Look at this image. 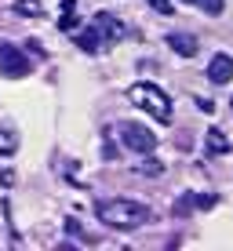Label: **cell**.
Returning <instances> with one entry per match:
<instances>
[{"instance_id":"obj_1","label":"cell","mask_w":233,"mask_h":251,"mask_svg":"<svg viewBox=\"0 0 233 251\" xmlns=\"http://www.w3.org/2000/svg\"><path fill=\"white\" fill-rule=\"evenodd\" d=\"M95 215L99 222H106L109 229H139L153 219V211L139 201H124V197H109V201L95 204Z\"/></svg>"},{"instance_id":"obj_2","label":"cell","mask_w":233,"mask_h":251,"mask_svg":"<svg viewBox=\"0 0 233 251\" xmlns=\"http://www.w3.org/2000/svg\"><path fill=\"white\" fill-rule=\"evenodd\" d=\"M128 102L146 109V113H150L153 120H160V124H171V99L157 88V84H150V80L131 84V88H128Z\"/></svg>"},{"instance_id":"obj_3","label":"cell","mask_w":233,"mask_h":251,"mask_svg":"<svg viewBox=\"0 0 233 251\" xmlns=\"http://www.w3.org/2000/svg\"><path fill=\"white\" fill-rule=\"evenodd\" d=\"M117 131H120V142H124L131 153H142V157H146V153L157 150V135H153L146 124H139V120H124Z\"/></svg>"},{"instance_id":"obj_4","label":"cell","mask_w":233,"mask_h":251,"mask_svg":"<svg viewBox=\"0 0 233 251\" xmlns=\"http://www.w3.org/2000/svg\"><path fill=\"white\" fill-rule=\"evenodd\" d=\"M0 73L11 76V80H19V76H29V55H26L22 48L7 44V40H0Z\"/></svg>"},{"instance_id":"obj_5","label":"cell","mask_w":233,"mask_h":251,"mask_svg":"<svg viewBox=\"0 0 233 251\" xmlns=\"http://www.w3.org/2000/svg\"><path fill=\"white\" fill-rule=\"evenodd\" d=\"M91 25L99 29V37L106 40V44H113V40H120V37H124V22H120V19H113L109 11H99Z\"/></svg>"},{"instance_id":"obj_6","label":"cell","mask_w":233,"mask_h":251,"mask_svg":"<svg viewBox=\"0 0 233 251\" xmlns=\"http://www.w3.org/2000/svg\"><path fill=\"white\" fill-rule=\"evenodd\" d=\"M208 80H211V84H230V80H233V58L226 55V51L211 55V62H208Z\"/></svg>"},{"instance_id":"obj_7","label":"cell","mask_w":233,"mask_h":251,"mask_svg":"<svg viewBox=\"0 0 233 251\" xmlns=\"http://www.w3.org/2000/svg\"><path fill=\"white\" fill-rule=\"evenodd\" d=\"M168 48L175 51V55H182V58H193L201 44H197L193 33H168Z\"/></svg>"},{"instance_id":"obj_8","label":"cell","mask_w":233,"mask_h":251,"mask_svg":"<svg viewBox=\"0 0 233 251\" xmlns=\"http://www.w3.org/2000/svg\"><path fill=\"white\" fill-rule=\"evenodd\" d=\"M102 44H106V40L99 37V29H95V25H88L84 33H77V48H80V51H88V55L102 51Z\"/></svg>"},{"instance_id":"obj_9","label":"cell","mask_w":233,"mask_h":251,"mask_svg":"<svg viewBox=\"0 0 233 251\" xmlns=\"http://www.w3.org/2000/svg\"><path fill=\"white\" fill-rule=\"evenodd\" d=\"M204 146H208V153H215V157H222V153H230V150H233V142L226 138V131H219V127H211V131H208Z\"/></svg>"},{"instance_id":"obj_10","label":"cell","mask_w":233,"mask_h":251,"mask_svg":"<svg viewBox=\"0 0 233 251\" xmlns=\"http://www.w3.org/2000/svg\"><path fill=\"white\" fill-rule=\"evenodd\" d=\"M11 11L15 15H29V19H40V15H44V4H40V0H15Z\"/></svg>"},{"instance_id":"obj_11","label":"cell","mask_w":233,"mask_h":251,"mask_svg":"<svg viewBox=\"0 0 233 251\" xmlns=\"http://www.w3.org/2000/svg\"><path fill=\"white\" fill-rule=\"evenodd\" d=\"M73 4H77V0H66V4H62V19H58V29H62V33L77 29V15H73Z\"/></svg>"},{"instance_id":"obj_12","label":"cell","mask_w":233,"mask_h":251,"mask_svg":"<svg viewBox=\"0 0 233 251\" xmlns=\"http://www.w3.org/2000/svg\"><path fill=\"white\" fill-rule=\"evenodd\" d=\"M186 4H193V7H201L204 15H222V7H226V0H186Z\"/></svg>"},{"instance_id":"obj_13","label":"cell","mask_w":233,"mask_h":251,"mask_svg":"<svg viewBox=\"0 0 233 251\" xmlns=\"http://www.w3.org/2000/svg\"><path fill=\"white\" fill-rule=\"evenodd\" d=\"M15 150H19V138H15V131H0V157H11Z\"/></svg>"},{"instance_id":"obj_14","label":"cell","mask_w":233,"mask_h":251,"mask_svg":"<svg viewBox=\"0 0 233 251\" xmlns=\"http://www.w3.org/2000/svg\"><path fill=\"white\" fill-rule=\"evenodd\" d=\"M139 175H153V178H157V175H164V164H160L157 157H146V160L139 164Z\"/></svg>"},{"instance_id":"obj_15","label":"cell","mask_w":233,"mask_h":251,"mask_svg":"<svg viewBox=\"0 0 233 251\" xmlns=\"http://www.w3.org/2000/svg\"><path fill=\"white\" fill-rule=\"evenodd\" d=\"M189 211H193V193H182V197L175 201V215H179V219H186Z\"/></svg>"},{"instance_id":"obj_16","label":"cell","mask_w":233,"mask_h":251,"mask_svg":"<svg viewBox=\"0 0 233 251\" xmlns=\"http://www.w3.org/2000/svg\"><path fill=\"white\" fill-rule=\"evenodd\" d=\"M146 4H150L153 11H160V15H175V4H171V0H146Z\"/></svg>"},{"instance_id":"obj_17","label":"cell","mask_w":233,"mask_h":251,"mask_svg":"<svg viewBox=\"0 0 233 251\" xmlns=\"http://www.w3.org/2000/svg\"><path fill=\"white\" fill-rule=\"evenodd\" d=\"M197 106H201L204 113H215V102H208V99H197Z\"/></svg>"},{"instance_id":"obj_18","label":"cell","mask_w":233,"mask_h":251,"mask_svg":"<svg viewBox=\"0 0 233 251\" xmlns=\"http://www.w3.org/2000/svg\"><path fill=\"white\" fill-rule=\"evenodd\" d=\"M230 106H233V102H230Z\"/></svg>"}]
</instances>
